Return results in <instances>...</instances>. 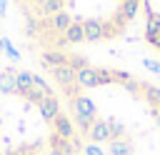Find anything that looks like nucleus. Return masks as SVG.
<instances>
[{
    "mask_svg": "<svg viewBox=\"0 0 160 155\" xmlns=\"http://www.w3.org/2000/svg\"><path fill=\"white\" fill-rule=\"evenodd\" d=\"M0 45H2V50L8 52V58H10V60H18V58H20V52L12 48V42H10L8 38H2V40H0Z\"/></svg>",
    "mask_w": 160,
    "mask_h": 155,
    "instance_id": "obj_17",
    "label": "nucleus"
},
{
    "mask_svg": "<svg viewBox=\"0 0 160 155\" xmlns=\"http://www.w3.org/2000/svg\"><path fill=\"white\" fill-rule=\"evenodd\" d=\"M82 28H85V42H100L105 40V30H102V22L90 18V20H82Z\"/></svg>",
    "mask_w": 160,
    "mask_h": 155,
    "instance_id": "obj_7",
    "label": "nucleus"
},
{
    "mask_svg": "<svg viewBox=\"0 0 160 155\" xmlns=\"http://www.w3.org/2000/svg\"><path fill=\"white\" fill-rule=\"evenodd\" d=\"M108 128H110V142H115L125 135V125L118 122V120H108Z\"/></svg>",
    "mask_w": 160,
    "mask_h": 155,
    "instance_id": "obj_14",
    "label": "nucleus"
},
{
    "mask_svg": "<svg viewBox=\"0 0 160 155\" xmlns=\"http://www.w3.org/2000/svg\"><path fill=\"white\" fill-rule=\"evenodd\" d=\"M5 10H8V0H0V15H5Z\"/></svg>",
    "mask_w": 160,
    "mask_h": 155,
    "instance_id": "obj_20",
    "label": "nucleus"
},
{
    "mask_svg": "<svg viewBox=\"0 0 160 155\" xmlns=\"http://www.w3.org/2000/svg\"><path fill=\"white\" fill-rule=\"evenodd\" d=\"M78 85H80V88H98V85H100V75H98V68L88 65V68L78 70Z\"/></svg>",
    "mask_w": 160,
    "mask_h": 155,
    "instance_id": "obj_10",
    "label": "nucleus"
},
{
    "mask_svg": "<svg viewBox=\"0 0 160 155\" xmlns=\"http://www.w3.org/2000/svg\"><path fill=\"white\" fill-rule=\"evenodd\" d=\"M142 62H145V68H148V70H152V72H160V62H155V60H150V58H145Z\"/></svg>",
    "mask_w": 160,
    "mask_h": 155,
    "instance_id": "obj_19",
    "label": "nucleus"
},
{
    "mask_svg": "<svg viewBox=\"0 0 160 155\" xmlns=\"http://www.w3.org/2000/svg\"><path fill=\"white\" fill-rule=\"evenodd\" d=\"M18 2H28V5H35L38 0H18Z\"/></svg>",
    "mask_w": 160,
    "mask_h": 155,
    "instance_id": "obj_21",
    "label": "nucleus"
},
{
    "mask_svg": "<svg viewBox=\"0 0 160 155\" xmlns=\"http://www.w3.org/2000/svg\"><path fill=\"white\" fill-rule=\"evenodd\" d=\"M52 132L60 135V138H65V140H72V138H75V122H72L65 112H60V115L52 120Z\"/></svg>",
    "mask_w": 160,
    "mask_h": 155,
    "instance_id": "obj_5",
    "label": "nucleus"
},
{
    "mask_svg": "<svg viewBox=\"0 0 160 155\" xmlns=\"http://www.w3.org/2000/svg\"><path fill=\"white\" fill-rule=\"evenodd\" d=\"M90 142H110V128H108V120H95L90 132H88Z\"/></svg>",
    "mask_w": 160,
    "mask_h": 155,
    "instance_id": "obj_11",
    "label": "nucleus"
},
{
    "mask_svg": "<svg viewBox=\"0 0 160 155\" xmlns=\"http://www.w3.org/2000/svg\"><path fill=\"white\" fill-rule=\"evenodd\" d=\"M62 10H65V0H38V2L32 5V12H35L40 20L52 18V15L62 12Z\"/></svg>",
    "mask_w": 160,
    "mask_h": 155,
    "instance_id": "obj_1",
    "label": "nucleus"
},
{
    "mask_svg": "<svg viewBox=\"0 0 160 155\" xmlns=\"http://www.w3.org/2000/svg\"><path fill=\"white\" fill-rule=\"evenodd\" d=\"M38 108H40V118H42L45 122H52V120H55V118L62 112V108H60V100H58L55 95H48V98H45V100H42Z\"/></svg>",
    "mask_w": 160,
    "mask_h": 155,
    "instance_id": "obj_4",
    "label": "nucleus"
},
{
    "mask_svg": "<svg viewBox=\"0 0 160 155\" xmlns=\"http://www.w3.org/2000/svg\"><path fill=\"white\" fill-rule=\"evenodd\" d=\"M82 152H85V155H105V150H102L98 142H88V145H82Z\"/></svg>",
    "mask_w": 160,
    "mask_h": 155,
    "instance_id": "obj_18",
    "label": "nucleus"
},
{
    "mask_svg": "<svg viewBox=\"0 0 160 155\" xmlns=\"http://www.w3.org/2000/svg\"><path fill=\"white\" fill-rule=\"evenodd\" d=\"M50 155H75V148H72V140H65L60 135H50Z\"/></svg>",
    "mask_w": 160,
    "mask_h": 155,
    "instance_id": "obj_9",
    "label": "nucleus"
},
{
    "mask_svg": "<svg viewBox=\"0 0 160 155\" xmlns=\"http://www.w3.org/2000/svg\"><path fill=\"white\" fill-rule=\"evenodd\" d=\"M62 40H65V45H80V42H85V28H82V20H72L70 28L62 32Z\"/></svg>",
    "mask_w": 160,
    "mask_h": 155,
    "instance_id": "obj_8",
    "label": "nucleus"
},
{
    "mask_svg": "<svg viewBox=\"0 0 160 155\" xmlns=\"http://www.w3.org/2000/svg\"><path fill=\"white\" fill-rule=\"evenodd\" d=\"M0 92H5V95H18L15 70H0Z\"/></svg>",
    "mask_w": 160,
    "mask_h": 155,
    "instance_id": "obj_12",
    "label": "nucleus"
},
{
    "mask_svg": "<svg viewBox=\"0 0 160 155\" xmlns=\"http://www.w3.org/2000/svg\"><path fill=\"white\" fill-rule=\"evenodd\" d=\"M70 108H72V115H85V118L98 120V108H95V102H92L88 95L72 98V100H70Z\"/></svg>",
    "mask_w": 160,
    "mask_h": 155,
    "instance_id": "obj_2",
    "label": "nucleus"
},
{
    "mask_svg": "<svg viewBox=\"0 0 160 155\" xmlns=\"http://www.w3.org/2000/svg\"><path fill=\"white\" fill-rule=\"evenodd\" d=\"M68 65H70V68H72V70L78 72V70H82V68H88L90 62H88V60H85L82 55H68Z\"/></svg>",
    "mask_w": 160,
    "mask_h": 155,
    "instance_id": "obj_16",
    "label": "nucleus"
},
{
    "mask_svg": "<svg viewBox=\"0 0 160 155\" xmlns=\"http://www.w3.org/2000/svg\"><path fill=\"white\" fill-rule=\"evenodd\" d=\"M110 152L112 155H130L132 152V145L130 142H122V140H115V142H110Z\"/></svg>",
    "mask_w": 160,
    "mask_h": 155,
    "instance_id": "obj_15",
    "label": "nucleus"
},
{
    "mask_svg": "<svg viewBox=\"0 0 160 155\" xmlns=\"http://www.w3.org/2000/svg\"><path fill=\"white\" fill-rule=\"evenodd\" d=\"M15 80H18V90H20V88H32V85H35V72L20 70V72H15Z\"/></svg>",
    "mask_w": 160,
    "mask_h": 155,
    "instance_id": "obj_13",
    "label": "nucleus"
},
{
    "mask_svg": "<svg viewBox=\"0 0 160 155\" xmlns=\"http://www.w3.org/2000/svg\"><path fill=\"white\" fill-rule=\"evenodd\" d=\"M75 18H70L65 10L62 12H58V15H52V18H45V20H40V25L42 28H48V30H52L55 35H62L68 28H70V22H72Z\"/></svg>",
    "mask_w": 160,
    "mask_h": 155,
    "instance_id": "obj_3",
    "label": "nucleus"
},
{
    "mask_svg": "<svg viewBox=\"0 0 160 155\" xmlns=\"http://www.w3.org/2000/svg\"><path fill=\"white\" fill-rule=\"evenodd\" d=\"M145 38H148V42H150L152 48H158V50H160V15H155V12H150V10H148V28H145Z\"/></svg>",
    "mask_w": 160,
    "mask_h": 155,
    "instance_id": "obj_6",
    "label": "nucleus"
}]
</instances>
